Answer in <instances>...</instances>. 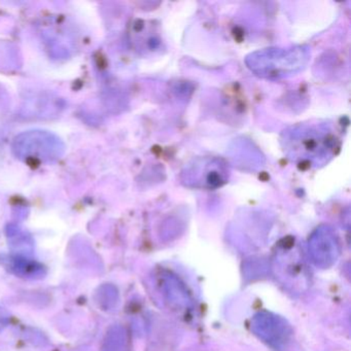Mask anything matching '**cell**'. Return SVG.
I'll use <instances>...</instances> for the list:
<instances>
[{
	"mask_svg": "<svg viewBox=\"0 0 351 351\" xmlns=\"http://www.w3.org/2000/svg\"><path fill=\"white\" fill-rule=\"evenodd\" d=\"M16 157L25 163L50 164L65 153V145L57 135L48 131L30 130L18 135L13 143Z\"/></svg>",
	"mask_w": 351,
	"mask_h": 351,
	"instance_id": "1",
	"label": "cell"
},
{
	"mask_svg": "<svg viewBox=\"0 0 351 351\" xmlns=\"http://www.w3.org/2000/svg\"><path fill=\"white\" fill-rule=\"evenodd\" d=\"M273 263L275 275L289 291L301 293L309 285V272L305 256L293 244L285 245L276 252Z\"/></svg>",
	"mask_w": 351,
	"mask_h": 351,
	"instance_id": "2",
	"label": "cell"
},
{
	"mask_svg": "<svg viewBox=\"0 0 351 351\" xmlns=\"http://www.w3.org/2000/svg\"><path fill=\"white\" fill-rule=\"evenodd\" d=\"M252 330L263 342L282 351L291 343L293 330L287 320L269 312H260L252 320Z\"/></svg>",
	"mask_w": 351,
	"mask_h": 351,
	"instance_id": "3",
	"label": "cell"
},
{
	"mask_svg": "<svg viewBox=\"0 0 351 351\" xmlns=\"http://www.w3.org/2000/svg\"><path fill=\"white\" fill-rule=\"evenodd\" d=\"M293 141H301L302 145H291V154L295 158H310L311 160L326 157L334 149L335 138L326 131H297L293 133Z\"/></svg>",
	"mask_w": 351,
	"mask_h": 351,
	"instance_id": "4",
	"label": "cell"
},
{
	"mask_svg": "<svg viewBox=\"0 0 351 351\" xmlns=\"http://www.w3.org/2000/svg\"><path fill=\"white\" fill-rule=\"evenodd\" d=\"M309 254L312 262L320 269L332 267L338 260L340 245L336 234L330 228L316 230L309 239Z\"/></svg>",
	"mask_w": 351,
	"mask_h": 351,
	"instance_id": "5",
	"label": "cell"
},
{
	"mask_svg": "<svg viewBox=\"0 0 351 351\" xmlns=\"http://www.w3.org/2000/svg\"><path fill=\"white\" fill-rule=\"evenodd\" d=\"M162 280V291L166 302L176 309H186L190 306L191 300L184 285L176 277L172 275H163Z\"/></svg>",
	"mask_w": 351,
	"mask_h": 351,
	"instance_id": "6",
	"label": "cell"
},
{
	"mask_svg": "<svg viewBox=\"0 0 351 351\" xmlns=\"http://www.w3.org/2000/svg\"><path fill=\"white\" fill-rule=\"evenodd\" d=\"M9 322V315L5 310L0 308V330H3V328L7 326Z\"/></svg>",
	"mask_w": 351,
	"mask_h": 351,
	"instance_id": "7",
	"label": "cell"
}]
</instances>
